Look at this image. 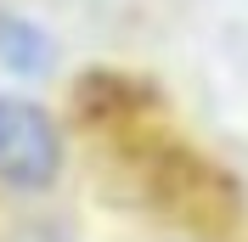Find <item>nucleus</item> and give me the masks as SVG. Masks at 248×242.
Instances as JSON below:
<instances>
[{
    "mask_svg": "<svg viewBox=\"0 0 248 242\" xmlns=\"http://www.w3.org/2000/svg\"><path fill=\"white\" fill-rule=\"evenodd\" d=\"M141 175L153 186V203H164L181 220H198V226H226L237 209H243V192H237L232 175H220L198 147H153L141 158Z\"/></svg>",
    "mask_w": 248,
    "mask_h": 242,
    "instance_id": "obj_1",
    "label": "nucleus"
},
{
    "mask_svg": "<svg viewBox=\"0 0 248 242\" xmlns=\"http://www.w3.org/2000/svg\"><path fill=\"white\" fill-rule=\"evenodd\" d=\"M62 175V136L40 102L0 91V186L34 197L51 192Z\"/></svg>",
    "mask_w": 248,
    "mask_h": 242,
    "instance_id": "obj_2",
    "label": "nucleus"
},
{
    "mask_svg": "<svg viewBox=\"0 0 248 242\" xmlns=\"http://www.w3.org/2000/svg\"><path fill=\"white\" fill-rule=\"evenodd\" d=\"M51 57H57V40H51L34 17L23 12H0V62L12 68V74L34 79V74H46Z\"/></svg>",
    "mask_w": 248,
    "mask_h": 242,
    "instance_id": "obj_4",
    "label": "nucleus"
},
{
    "mask_svg": "<svg viewBox=\"0 0 248 242\" xmlns=\"http://www.w3.org/2000/svg\"><path fill=\"white\" fill-rule=\"evenodd\" d=\"M74 107L85 124H130L158 107V91L141 74H124V68H85L74 79Z\"/></svg>",
    "mask_w": 248,
    "mask_h": 242,
    "instance_id": "obj_3",
    "label": "nucleus"
}]
</instances>
